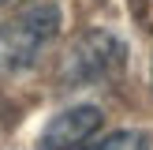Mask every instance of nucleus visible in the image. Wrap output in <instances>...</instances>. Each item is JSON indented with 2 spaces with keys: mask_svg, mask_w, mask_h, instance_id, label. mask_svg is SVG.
<instances>
[{
  "mask_svg": "<svg viewBox=\"0 0 153 150\" xmlns=\"http://www.w3.org/2000/svg\"><path fill=\"white\" fill-rule=\"evenodd\" d=\"M60 34V8L56 4H30L22 15L0 26V71L30 68L52 38Z\"/></svg>",
  "mask_w": 153,
  "mask_h": 150,
  "instance_id": "1",
  "label": "nucleus"
},
{
  "mask_svg": "<svg viewBox=\"0 0 153 150\" xmlns=\"http://www.w3.org/2000/svg\"><path fill=\"white\" fill-rule=\"evenodd\" d=\"M30 4H52V0H30Z\"/></svg>",
  "mask_w": 153,
  "mask_h": 150,
  "instance_id": "5",
  "label": "nucleus"
},
{
  "mask_svg": "<svg viewBox=\"0 0 153 150\" xmlns=\"http://www.w3.org/2000/svg\"><path fill=\"white\" fill-rule=\"evenodd\" d=\"M4 4H7V0H0V8H4Z\"/></svg>",
  "mask_w": 153,
  "mask_h": 150,
  "instance_id": "6",
  "label": "nucleus"
},
{
  "mask_svg": "<svg viewBox=\"0 0 153 150\" xmlns=\"http://www.w3.org/2000/svg\"><path fill=\"white\" fill-rule=\"evenodd\" d=\"M120 64H123V41L112 30H86L60 56L56 79L64 90H79V86H94V82L108 79Z\"/></svg>",
  "mask_w": 153,
  "mask_h": 150,
  "instance_id": "2",
  "label": "nucleus"
},
{
  "mask_svg": "<svg viewBox=\"0 0 153 150\" xmlns=\"http://www.w3.org/2000/svg\"><path fill=\"white\" fill-rule=\"evenodd\" d=\"M86 150H149V135L134 131V128H123V131L105 135L101 142H94V146H86Z\"/></svg>",
  "mask_w": 153,
  "mask_h": 150,
  "instance_id": "4",
  "label": "nucleus"
},
{
  "mask_svg": "<svg viewBox=\"0 0 153 150\" xmlns=\"http://www.w3.org/2000/svg\"><path fill=\"white\" fill-rule=\"evenodd\" d=\"M101 128V109L97 105H71V109L56 112V116L45 124L37 150H79Z\"/></svg>",
  "mask_w": 153,
  "mask_h": 150,
  "instance_id": "3",
  "label": "nucleus"
}]
</instances>
